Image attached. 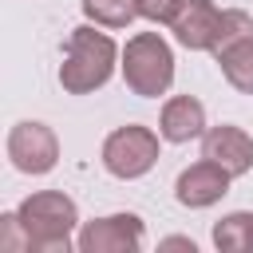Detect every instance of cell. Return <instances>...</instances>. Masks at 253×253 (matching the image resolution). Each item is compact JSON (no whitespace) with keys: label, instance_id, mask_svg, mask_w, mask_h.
Segmentation results:
<instances>
[{"label":"cell","instance_id":"obj_10","mask_svg":"<svg viewBox=\"0 0 253 253\" xmlns=\"http://www.w3.org/2000/svg\"><path fill=\"white\" fill-rule=\"evenodd\" d=\"M158 134L162 142H190V138H202L206 134V107L194 99V95H174L162 103V115H158Z\"/></svg>","mask_w":253,"mask_h":253},{"label":"cell","instance_id":"obj_15","mask_svg":"<svg viewBox=\"0 0 253 253\" xmlns=\"http://www.w3.org/2000/svg\"><path fill=\"white\" fill-rule=\"evenodd\" d=\"M178 8H182V0H138V16L150 24H166V28L174 24Z\"/></svg>","mask_w":253,"mask_h":253},{"label":"cell","instance_id":"obj_5","mask_svg":"<svg viewBox=\"0 0 253 253\" xmlns=\"http://www.w3.org/2000/svg\"><path fill=\"white\" fill-rule=\"evenodd\" d=\"M4 150H8V162L20 174H32V178L55 170V162H59V138H55V130L47 123H36V119L16 123L8 130Z\"/></svg>","mask_w":253,"mask_h":253},{"label":"cell","instance_id":"obj_2","mask_svg":"<svg viewBox=\"0 0 253 253\" xmlns=\"http://www.w3.org/2000/svg\"><path fill=\"white\" fill-rule=\"evenodd\" d=\"M16 213H20L36 253H67L71 249V233L79 225V210H75V202L67 194L40 190V194L24 198L16 206Z\"/></svg>","mask_w":253,"mask_h":253},{"label":"cell","instance_id":"obj_14","mask_svg":"<svg viewBox=\"0 0 253 253\" xmlns=\"http://www.w3.org/2000/svg\"><path fill=\"white\" fill-rule=\"evenodd\" d=\"M0 245L4 249H32V241H28V229H24V221H20V213L12 210V213H4L0 217Z\"/></svg>","mask_w":253,"mask_h":253},{"label":"cell","instance_id":"obj_16","mask_svg":"<svg viewBox=\"0 0 253 253\" xmlns=\"http://www.w3.org/2000/svg\"><path fill=\"white\" fill-rule=\"evenodd\" d=\"M158 245H162V249H190V253H194V249H198V245H194V241H190V237H162V241H158Z\"/></svg>","mask_w":253,"mask_h":253},{"label":"cell","instance_id":"obj_4","mask_svg":"<svg viewBox=\"0 0 253 253\" xmlns=\"http://www.w3.org/2000/svg\"><path fill=\"white\" fill-rule=\"evenodd\" d=\"M158 138L162 134H154L150 126H138V123L111 130L103 138V154H99L103 170L119 182H134V178L150 174V166L158 162Z\"/></svg>","mask_w":253,"mask_h":253},{"label":"cell","instance_id":"obj_9","mask_svg":"<svg viewBox=\"0 0 253 253\" xmlns=\"http://www.w3.org/2000/svg\"><path fill=\"white\" fill-rule=\"evenodd\" d=\"M202 158H210V162L225 166L233 178H241V174L253 170V138L241 126H233V123L206 126V134H202Z\"/></svg>","mask_w":253,"mask_h":253},{"label":"cell","instance_id":"obj_8","mask_svg":"<svg viewBox=\"0 0 253 253\" xmlns=\"http://www.w3.org/2000/svg\"><path fill=\"white\" fill-rule=\"evenodd\" d=\"M221 12L225 8H213V0H182L170 32L182 47L190 51H213L217 43V28H221Z\"/></svg>","mask_w":253,"mask_h":253},{"label":"cell","instance_id":"obj_7","mask_svg":"<svg viewBox=\"0 0 253 253\" xmlns=\"http://www.w3.org/2000/svg\"><path fill=\"white\" fill-rule=\"evenodd\" d=\"M229 182H233V174H229L225 166L202 158V162H194V166H186V170L178 174L174 198H178V206H186V210H206V206H213V202H221V198L229 194Z\"/></svg>","mask_w":253,"mask_h":253},{"label":"cell","instance_id":"obj_1","mask_svg":"<svg viewBox=\"0 0 253 253\" xmlns=\"http://www.w3.org/2000/svg\"><path fill=\"white\" fill-rule=\"evenodd\" d=\"M119 59H123V51L115 47V40L107 32H95L91 24H79V28H71L67 47H63L59 87L67 95H91V91L107 87Z\"/></svg>","mask_w":253,"mask_h":253},{"label":"cell","instance_id":"obj_12","mask_svg":"<svg viewBox=\"0 0 253 253\" xmlns=\"http://www.w3.org/2000/svg\"><path fill=\"white\" fill-rule=\"evenodd\" d=\"M213 245L221 253H253V213L233 210L213 225Z\"/></svg>","mask_w":253,"mask_h":253},{"label":"cell","instance_id":"obj_6","mask_svg":"<svg viewBox=\"0 0 253 253\" xmlns=\"http://www.w3.org/2000/svg\"><path fill=\"white\" fill-rule=\"evenodd\" d=\"M146 241V225L138 213H107L95 221H83L75 245L79 253H134Z\"/></svg>","mask_w":253,"mask_h":253},{"label":"cell","instance_id":"obj_11","mask_svg":"<svg viewBox=\"0 0 253 253\" xmlns=\"http://www.w3.org/2000/svg\"><path fill=\"white\" fill-rule=\"evenodd\" d=\"M213 59H217L221 75L229 79V87H237L241 95H253V36H245V40L221 47Z\"/></svg>","mask_w":253,"mask_h":253},{"label":"cell","instance_id":"obj_3","mask_svg":"<svg viewBox=\"0 0 253 253\" xmlns=\"http://www.w3.org/2000/svg\"><path fill=\"white\" fill-rule=\"evenodd\" d=\"M119 67H123L126 87L134 95H142V99H158L174 83V51L158 32L130 36L126 47H123V63Z\"/></svg>","mask_w":253,"mask_h":253},{"label":"cell","instance_id":"obj_13","mask_svg":"<svg viewBox=\"0 0 253 253\" xmlns=\"http://www.w3.org/2000/svg\"><path fill=\"white\" fill-rule=\"evenodd\" d=\"M83 16L99 28H126L130 20H138V0H79Z\"/></svg>","mask_w":253,"mask_h":253}]
</instances>
